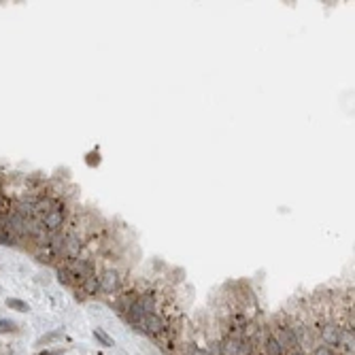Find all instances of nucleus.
<instances>
[{
    "mask_svg": "<svg viewBox=\"0 0 355 355\" xmlns=\"http://www.w3.org/2000/svg\"><path fill=\"white\" fill-rule=\"evenodd\" d=\"M270 334L275 336V340L283 347V351H287V349H298V340L289 328V321L285 317H277L275 325L270 328Z\"/></svg>",
    "mask_w": 355,
    "mask_h": 355,
    "instance_id": "f257e3e1",
    "label": "nucleus"
},
{
    "mask_svg": "<svg viewBox=\"0 0 355 355\" xmlns=\"http://www.w3.org/2000/svg\"><path fill=\"white\" fill-rule=\"evenodd\" d=\"M64 219H66V208H64V204L60 200H55V204L51 206V211H47L45 215L38 219V223L45 228L47 234H55L64 225Z\"/></svg>",
    "mask_w": 355,
    "mask_h": 355,
    "instance_id": "f03ea898",
    "label": "nucleus"
},
{
    "mask_svg": "<svg viewBox=\"0 0 355 355\" xmlns=\"http://www.w3.org/2000/svg\"><path fill=\"white\" fill-rule=\"evenodd\" d=\"M319 338H321L323 347L334 349V347L338 345V340H340V325H338L334 319L323 321V323H321V330H319Z\"/></svg>",
    "mask_w": 355,
    "mask_h": 355,
    "instance_id": "7ed1b4c3",
    "label": "nucleus"
},
{
    "mask_svg": "<svg viewBox=\"0 0 355 355\" xmlns=\"http://www.w3.org/2000/svg\"><path fill=\"white\" fill-rule=\"evenodd\" d=\"M166 328H168V321H166L162 315H158V313L147 315V317L143 319V323L138 325V330H143V332H147V334H151V336H162V334L166 332Z\"/></svg>",
    "mask_w": 355,
    "mask_h": 355,
    "instance_id": "20e7f679",
    "label": "nucleus"
},
{
    "mask_svg": "<svg viewBox=\"0 0 355 355\" xmlns=\"http://www.w3.org/2000/svg\"><path fill=\"white\" fill-rule=\"evenodd\" d=\"M81 247H83V238L77 232H70L62 240V255H64V258H68V260H73V258H77V255H79Z\"/></svg>",
    "mask_w": 355,
    "mask_h": 355,
    "instance_id": "39448f33",
    "label": "nucleus"
},
{
    "mask_svg": "<svg viewBox=\"0 0 355 355\" xmlns=\"http://www.w3.org/2000/svg\"><path fill=\"white\" fill-rule=\"evenodd\" d=\"M98 289H100L102 294H107V296L115 294L119 289V273L117 270H105L100 275V287Z\"/></svg>",
    "mask_w": 355,
    "mask_h": 355,
    "instance_id": "423d86ee",
    "label": "nucleus"
},
{
    "mask_svg": "<svg viewBox=\"0 0 355 355\" xmlns=\"http://www.w3.org/2000/svg\"><path fill=\"white\" fill-rule=\"evenodd\" d=\"M219 347H221V355H238L240 353V338L228 334L219 343Z\"/></svg>",
    "mask_w": 355,
    "mask_h": 355,
    "instance_id": "0eeeda50",
    "label": "nucleus"
},
{
    "mask_svg": "<svg viewBox=\"0 0 355 355\" xmlns=\"http://www.w3.org/2000/svg\"><path fill=\"white\" fill-rule=\"evenodd\" d=\"M264 351L268 353V355H285V351H283V347L275 340V336L270 334V330H266L264 328Z\"/></svg>",
    "mask_w": 355,
    "mask_h": 355,
    "instance_id": "6e6552de",
    "label": "nucleus"
},
{
    "mask_svg": "<svg viewBox=\"0 0 355 355\" xmlns=\"http://www.w3.org/2000/svg\"><path fill=\"white\" fill-rule=\"evenodd\" d=\"M81 287H83V294L94 296V294L98 291V287H100V277H96V273H92L88 279L81 283Z\"/></svg>",
    "mask_w": 355,
    "mask_h": 355,
    "instance_id": "1a4fd4ad",
    "label": "nucleus"
},
{
    "mask_svg": "<svg viewBox=\"0 0 355 355\" xmlns=\"http://www.w3.org/2000/svg\"><path fill=\"white\" fill-rule=\"evenodd\" d=\"M7 306H9L11 310H17V313H28V310H30V306H28L24 300H19V298H9V300H7Z\"/></svg>",
    "mask_w": 355,
    "mask_h": 355,
    "instance_id": "9d476101",
    "label": "nucleus"
},
{
    "mask_svg": "<svg viewBox=\"0 0 355 355\" xmlns=\"http://www.w3.org/2000/svg\"><path fill=\"white\" fill-rule=\"evenodd\" d=\"M60 338H62V330H55V332H49V334H45V336H40L36 345L45 347V345H51V343H55V340H60Z\"/></svg>",
    "mask_w": 355,
    "mask_h": 355,
    "instance_id": "9b49d317",
    "label": "nucleus"
},
{
    "mask_svg": "<svg viewBox=\"0 0 355 355\" xmlns=\"http://www.w3.org/2000/svg\"><path fill=\"white\" fill-rule=\"evenodd\" d=\"M15 240H17L15 236H13V234H11L7 228H3V225H0V243L9 247V245H15Z\"/></svg>",
    "mask_w": 355,
    "mask_h": 355,
    "instance_id": "f8f14e48",
    "label": "nucleus"
},
{
    "mask_svg": "<svg viewBox=\"0 0 355 355\" xmlns=\"http://www.w3.org/2000/svg\"><path fill=\"white\" fill-rule=\"evenodd\" d=\"M58 279H60V283H64V285H75V283H73V277H70V273L66 270L64 266L58 268Z\"/></svg>",
    "mask_w": 355,
    "mask_h": 355,
    "instance_id": "ddd939ff",
    "label": "nucleus"
},
{
    "mask_svg": "<svg viewBox=\"0 0 355 355\" xmlns=\"http://www.w3.org/2000/svg\"><path fill=\"white\" fill-rule=\"evenodd\" d=\"M94 336H96L98 340H100V343H102L105 347H113V340H111V338H109L100 328H96V330H94Z\"/></svg>",
    "mask_w": 355,
    "mask_h": 355,
    "instance_id": "4468645a",
    "label": "nucleus"
},
{
    "mask_svg": "<svg viewBox=\"0 0 355 355\" xmlns=\"http://www.w3.org/2000/svg\"><path fill=\"white\" fill-rule=\"evenodd\" d=\"M15 330V323L9 321V319H0V334H9Z\"/></svg>",
    "mask_w": 355,
    "mask_h": 355,
    "instance_id": "2eb2a0df",
    "label": "nucleus"
},
{
    "mask_svg": "<svg viewBox=\"0 0 355 355\" xmlns=\"http://www.w3.org/2000/svg\"><path fill=\"white\" fill-rule=\"evenodd\" d=\"M206 351H208V355H221V347H219V343H217V340H213V343H211V347H208Z\"/></svg>",
    "mask_w": 355,
    "mask_h": 355,
    "instance_id": "dca6fc26",
    "label": "nucleus"
},
{
    "mask_svg": "<svg viewBox=\"0 0 355 355\" xmlns=\"http://www.w3.org/2000/svg\"><path fill=\"white\" fill-rule=\"evenodd\" d=\"M38 355H62V349H53V351H40Z\"/></svg>",
    "mask_w": 355,
    "mask_h": 355,
    "instance_id": "f3484780",
    "label": "nucleus"
},
{
    "mask_svg": "<svg viewBox=\"0 0 355 355\" xmlns=\"http://www.w3.org/2000/svg\"><path fill=\"white\" fill-rule=\"evenodd\" d=\"M190 355H208V351L206 349H192Z\"/></svg>",
    "mask_w": 355,
    "mask_h": 355,
    "instance_id": "a211bd4d",
    "label": "nucleus"
},
{
    "mask_svg": "<svg viewBox=\"0 0 355 355\" xmlns=\"http://www.w3.org/2000/svg\"><path fill=\"white\" fill-rule=\"evenodd\" d=\"M315 355H334V353L328 349H315Z\"/></svg>",
    "mask_w": 355,
    "mask_h": 355,
    "instance_id": "6ab92c4d",
    "label": "nucleus"
},
{
    "mask_svg": "<svg viewBox=\"0 0 355 355\" xmlns=\"http://www.w3.org/2000/svg\"><path fill=\"white\" fill-rule=\"evenodd\" d=\"M3 202H5V200H3V192H0V206H3Z\"/></svg>",
    "mask_w": 355,
    "mask_h": 355,
    "instance_id": "aec40b11",
    "label": "nucleus"
},
{
    "mask_svg": "<svg viewBox=\"0 0 355 355\" xmlns=\"http://www.w3.org/2000/svg\"><path fill=\"white\" fill-rule=\"evenodd\" d=\"M294 355H304V353H294Z\"/></svg>",
    "mask_w": 355,
    "mask_h": 355,
    "instance_id": "412c9836",
    "label": "nucleus"
}]
</instances>
